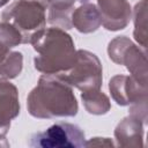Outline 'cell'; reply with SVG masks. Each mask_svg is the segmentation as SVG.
<instances>
[{
	"label": "cell",
	"instance_id": "13",
	"mask_svg": "<svg viewBox=\"0 0 148 148\" xmlns=\"http://www.w3.org/2000/svg\"><path fill=\"white\" fill-rule=\"evenodd\" d=\"M81 98L86 110L91 114H104L111 108L109 97L99 89L84 91L81 94Z\"/></svg>",
	"mask_w": 148,
	"mask_h": 148
},
{
	"label": "cell",
	"instance_id": "11",
	"mask_svg": "<svg viewBox=\"0 0 148 148\" xmlns=\"http://www.w3.org/2000/svg\"><path fill=\"white\" fill-rule=\"evenodd\" d=\"M20 113L18 92L16 87L0 77V121L10 124V120Z\"/></svg>",
	"mask_w": 148,
	"mask_h": 148
},
{
	"label": "cell",
	"instance_id": "6",
	"mask_svg": "<svg viewBox=\"0 0 148 148\" xmlns=\"http://www.w3.org/2000/svg\"><path fill=\"white\" fill-rule=\"evenodd\" d=\"M84 145V132L69 123H57L43 132L32 134L29 141V146L35 148H79Z\"/></svg>",
	"mask_w": 148,
	"mask_h": 148
},
{
	"label": "cell",
	"instance_id": "15",
	"mask_svg": "<svg viewBox=\"0 0 148 148\" xmlns=\"http://www.w3.org/2000/svg\"><path fill=\"white\" fill-rule=\"evenodd\" d=\"M22 65H23L22 53L9 52L0 61V75L6 79H14L21 73Z\"/></svg>",
	"mask_w": 148,
	"mask_h": 148
},
{
	"label": "cell",
	"instance_id": "12",
	"mask_svg": "<svg viewBox=\"0 0 148 148\" xmlns=\"http://www.w3.org/2000/svg\"><path fill=\"white\" fill-rule=\"evenodd\" d=\"M76 1L77 0H46V8H49V23L64 30L71 29L72 14Z\"/></svg>",
	"mask_w": 148,
	"mask_h": 148
},
{
	"label": "cell",
	"instance_id": "1",
	"mask_svg": "<svg viewBox=\"0 0 148 148\" xmlns=\"http://www.w3.org/2000/svg\"><path fill=\"white\" fill-rule=\"evenodd\" d=\"M29 113L39 119L74 117L79 106L72 86L57 74H44L27 98Z\"/></svg>",
	"mask_w": 148,
	"mask_h": 148
},
{
	"label": "cell",
	"instance_id": "9",
	"mask_svg": "<svg viewBox=\"0 0 148 148\" xmlns=\"http://www.w3.org/2000/svg\"><path fill=\"white\" fill-rule=\"evenodd\" d=\"M143 123L130 114L124 118L114 130L117 146L120 147H142L143 146Z\"/></svg>",
	"mask_w": 148,
	"mask_h": 148
},
{
	"label": "cell",
	"instance_id": "5",
	"mask_svg": "<svg viewBox=\"0 0 148 148\" xmlns=\"http://www.w3.org/2000/svg\"><path fill=\"white\" fill-rule=\"evenodd\" d=\"M57 75L82 92L99 89L102 86V65L94 53L86 50L77 51L76 61L69 71Z\"/></svg>",
	"mask_w": 148,
	"mask_h": 148
},
{
	"label": "cell",
	"instance_id": "2",
	"mask_svg": "<svg viewBox=\"0 0 148 148\" xmlns=\"http://www.w3.org/2000/svg\"><path fill=\"white\" fill-rule=\"evenodd\" d=\"M38 56L34 62L44 74H62L69 71L77 57L72 37L60 28H43L36 31L29 42Z\"/></svg>",
	"mask_w": 148,
	"mask_h": 148
},
{
	"label": "cell",
	"instance_id": "10",
	"mask_svg": "<svg viewBox=\"0 0 148 148\" xmlns=\"http://www.w3.org/2000/svg\"><path fill=\"white\" fill-rule=\"evenodd\" d=\"M101 16L97 7L89 0H81L80 6L72 14V27L83 34H89L98 29Z\"/></svg>",
	"mask_w": 148,
	"mask_h": 148
},
{
	"label": "cell",
	"instance_id": "16",
	"mask_svg": "<svg viewBox=\"0 0 148 148\" xmlns=\"http://www.w3.org/2000/svg\"><path fill=\"white\" fill-rule=\"evenodd\" d=\"M91 146H108V147H113L114 143L109 139V138H91L88 140L84 145V147H91Z\"/></svg>",
	"mask_w": 148,
	"mask_h": 148
},
{
	"label": "cell",
	"instance_id": "19",
	"mask_svg": "<svg viewBox=\"0 0 148 148\" xmlns=\"http://www.w3.org/2000/svg\"><path fill=\"white\" fill-rule=\"evenodd\" d=\"M36 1H39V2H42L45 7H46V0H36Z\"/></svg>",
	"mask_w": 148,
	"mask_h": 148
},
{
	"label": "cell",
	"instance_id": "8",
	"mask_svg": "<svg viewBox=\"0 0 148 148\" xmlns=\"http://www.w3.org/2000/svg\"><path fill=\"white\" fill-rule=\"evenodd\" d=\"M101 24L111 31L121 30L131 21L132 10L127 0H97Z\"/></svg>",
	"mask_w": 148,
	"mask_h": 148
},
{
	"label": "cell",
	"instance_id": "14",
	"mask_svg": "<svg viewBox=\"0 0 148 148\" xmlns=\"http://www.w3.org/2000/svg\"><path fill=\"white\" fill-rule=\"evenodd\" d=\"M147 0H141L134 9V37L146 49L147 46Z\"/></svg>",
	"mask_w": 148,
	"mask_h": 148
},
{
	"label": "cell",
	"instance_id": "3",
	"mask_svg": "<svg viewBox=\"0 0 148 148\" xmlns=\"http://www.w3.org/2000/svg\"><path fill=\"white\" fill-rule=\"evenodd\" d=\"M46 7L36 0H18L2 12V21L15 27L22 35L24 43H29L31 36L45 28Z\"/></svg>",
	"mask_w": 148,
	"mask_h": 148
},
{
	"label": "cell",
	"instance_id": "4",
	"mask_svg": "<svg viewBox=\"0 0 148 148\" xmlns=\"http://www.w3.org/2000/svg\"><path fill=\"white\" fill-rule=\"evenodd\" d=\"M109 89L112 98L119 105H130V114L147 123V84H142L132 75H116L111 79Z\"/></svg>",
	"mask_w": 148,
	"mask_h": 148
},
{
	"label": "cell",
	"instance_id": "17",
	"mask_svg": "<svg viewBox=\"0 0 148 148\" xmlns=\"http://www.w3.org/2000/svg\"><path fill=\"white\" fill-rule=\"evenodd\" d=\"M0 147H9V143L6 140V135H0Z\"/></svg>",
	"mask_w": 148,
	"mask_h": 148
},
{
	"label": "cell",
	"instance_id": "18",
	"mask_svg": "<svg viewBox=\"0 0 148 148\" xmlns=\"http://www.w3.org/2000/svg\"><path fill=\"white\" fill-rule=\"evenodd\" d=\"M8 2H9V0H0V7H3Z\"/></svg>",
	"mask_w": 148,
	"mask_h": 148
},
{
	"label": "cell",
	"instance_id": "7",
	"mask_svg": "<svg viewBox=\"0 0 148 148\" xmlns=\"http://www.w3.org/2000/svg\"><path fill=\"white\" fill-rule=\"evenodd\" d=\"M108 53L113 62L125 65L135 80L142 84H147L146 52L141 51L127 37L119 36L110 42Z\"/></svg>",
	"mask_w": 148,
	"mask_h": 148
}]
</instances>
